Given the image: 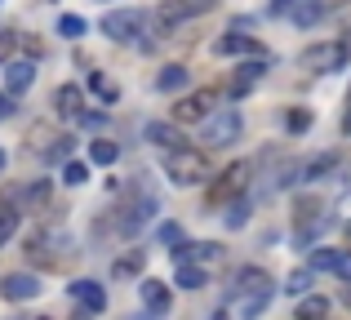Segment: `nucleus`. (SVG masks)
Masks as SVG:
<instances>
[{"mask_svg":"<svg viewBox=\"0 0 351 320\" xmlns=\"http://www.w3.org/2000/svg\"><path fill=\"white\" fill-rule=\"evenodd\" d=\"M53 112L67 116V121H80V116H85V94H80V85H58L53 89Z\"/></svg>","mask_w":351,"mask_h":320,"instance_id":"nucleus-12","label":"nucleus"},{"mask_svg":"<svg viewBox=\"0 0 351 320\" xmlns=\"http://www.w3.org/2000/svg\"><path fill=\"white\" fill-rule=\"evenodd\" d=\"M143 23H147V18L138 14V9H112V14L103 18V36L116 40V45H129V40L143 36Z\"/></svg>","mask_w":351,"mask_h":320,"instance_id":"nucleus-6","label":"nucleus"},{"mask_svg":"<svg viewBox=\"0 0 351 320\" xmlns=\"http://www.w3.org/2000/svg\"><path fill=\"white\" fill-rule=\"evenodd\" d=\"M218 258H223V245H209V241L173 249V267H178V262H191V267H209V262H218Z\"/></svg>","mask_w":351,"mask_h":320,"instance_id":"nucleus-10","label":"nucleus"},{"mask_svg":"<svg viewBox=\"0 0 351 320\" xmlns=\"http://www.w3.org/2000/svg\"><path fill=\"white\" fill-rule=\"evenodd\" d=\"M209 112H214V89H191V94H182L173 103V121L178 125H200L209 121Z\"/></svg>","mask_w":351,"mask_h":320,"instance_id":"nucleus-7","label":"nucleus"},{"mask_svg":"<svg viewBox=\"0 0 351 320\" xmlns=\"http://www.w3.org/2000/svg\"><path fill=\"white\" fill-rule=\"evenodd\" d=\"M343 232H347V241H351V223H347V227H343Z\"/></svg>","mask_w":351,"mask_h":320,"instance_id":"nucleus-46","label":"nucleus"},{"mask_svg":"<svg viewBox=\"0 0 351 320\" xmlns=\"http://www.w3.org/2000/svg\"><path fill=\"white\" fill-rule=\"evenodd\" d=\"M338 169V156H320V160H307L302 164V182H316V178H325V173H334Z\"/></svg>","mask_w":351,"mask_h":320,"instance_id":"nucleus-26","label":"nucleus"},{"mask_svg":"<svg viewBox=\"0 0 351 320\" xmlns=\"http://www.w3.org/2000/svg\"><path fill=\"white\" fill-rule=\"evenodd\" d=\"M152 214H156V196H152V191H143V187H134V191H129V196L116 205V227H120L125 236H134L143 223H152Z\"/></svg>","mask_w":351,"mask_h":320,"instance_id":"nucleus-3","label":"nucleus"},{"mask_svg":"<svg viewBox=\"0 0 351 320\" xmlns=\"http://www.w3.org/2000/svg\"><path fill=\"white\" fill-rule=\"evenodd\" d=\"M285 125H289V134H307L311 130V112L307 107H293V112L285 116Z\"/></svg>","mask_w":351,"mask_h":320,"instance_id":"nucleus-32","label":"nucleus"},{"mask_svg":"<svg viewBox=\"0 0 351 320\" xmlns=\"http://www.w3.org/2000/svg\"><path fill=\"white\" fill-rule=\"evenodd\" d=\"M214 53L218 58H236V53H258V40L254 36H240V32H223L214 40Z\"/></svg>","mask_w":351,"mask_h":320,"instance_id":"nucleus-15","label":"nucleus"},{"mask_svg":"<svg viewBox=\"0 0 351 320\" xmlns=\"http://www.w3.org/2000/svg\"><path fill=\"white\" fill-rule=\"evenodd\" d=\"M67 294L76 298V303L85 307V312H103V307H107V289L98 285V280H71Z\"/></svg>","mask_w":351,"mask_h":320,"instance_id":"nucleus-11","label":"nucleus"},{"mask_svg":"<svg viewBox=\"0 0 351 320\" xmlns=\"http://www.w3.org/2000/svg\"><path fill=\"white\" fill-rule=\"evenodd\" d=\"M5 160H9V156H5V151H0V173H5Z\"/></svg>","mask_w":351,"mask_h":320,"instance_id":"nucleus-44","label":"nucleus"},{"mask_svg":"<svg viewBox=\"0 0 351 320\" xmlns=\"http://www.w3.org/2000/svg\"><path fill=\"white\" fill-rule=\"evenodd\" d=\"M263 71H267L263 58H258V62H245V67H236V76H232V85H227V94H232V98H245L249 89L258 85V76H263Z\"/></svg>","mask_w":351,"mask_h":320,"instance_id":"nucleus-16","label":"nucleus"},{"mask_svg":"<svg viewBox=\"0 0 351 320\" xmlns=\"http://www.w3.org/2000/svg\"><path fill=\"white\" fill-rule=\"evenodd\" d=\"M40 320H49V316H40Z\"/></svg>","mask_w":351,"mask_h":320,"instance_id":"nucleus-47","label":"nucleus"},{"mask_svg":"<svg viewBox=\"0 0 351 320\" xmlns=\"http://www.w3.org/2000/svg\"><path fill=\"white\" fill-rule=\"evenodd\" d=\"M258 289H276L271 276H267L263 267H240L236 280H232V298H240V294H258Z\"/></svg>","mask_w":351,"mask_h":320,"instance_id":"nucleus-14","label":"nucleus"},{"mask_svg":"<svg viewBox=\"0 0 351 320\" xmlns=\"http://www.w3.org/2000/svg\"><path fill=\"white\" fill-rule=\"evenodd\" d=\"M191 71L182 67V62H169V67H160V76H156V89L160 94H178V89H187Z\"/></svg>","mask_w":351,"mask_h":320,"instance_id":"nucleus-20","label":"nucleus"},{"mask_svg":"<svg viewBox=\"0 0 351 320\" xmlns=\"http://www.w3.org/2000/svg\"><path fill=\"white\" fill-rule=\"evenodd\" d=\"M165 178L173 187H200L209 178V156L200 147H173L165 151Z\"/></svg>","mask_w":351,"mask_h":320,"instance_id":"nucleus-1","label":"nucleus"},{"mask_svg":"<svg viewBox=\"0 0 351 320\" xmlns=\"http://www.w3.org/2000/svg\"><path fill=\"white\" fill-rule=\"evenodd\" d=\"M289 18L298 27H311V23H320L325 18V0H298V5L289 9Z\"/></svg>","mask_w":351,"mask_h":320,"instance_id":"nucleus-22","label":"nucleus"},{"mask_svg":"<svg viewBox=\"0 0 351 320\" xmlns=\"http://www.w3.org/2000/svg\"><path fill=\"white\" fill-rule=\"evenodd\" d=\"M89 160H94V164H116L120 160V147H116L112 138H94V143H89Z\"/></svg>","mask_w":351,"mask_h":320,"instance_id":"nucleus-24","label":"nucleus"},{"mask_svg":"<svg viewBox=\"0 0 351 320\" xmlns=\"http://www.w3.org/2000/svg\"><path fill=\"white\" fill-rule=\"evenodd\" d=\"M334 271H338V276H343L347 285H351V249H347V254H338V267H334Z\"/></svg>","mask_w":351,"mask_h":320,"instance_id":"nucleus-37","label":"nucleus"},{"mask_svg":"<svg viewBox=\"0 0 351 320\" xmlns=\"http://www.w3.org/2000/svg\"><path fill=\"white\" fill-rule=\"evenodd\" d=\"M89 89H94L103 103H116V98H120V85L112 76H103V71H89Z\"/></svg>","mask_w":351,"mask_h":320,"instance_id":"nucleus-25","label":"nucleus"},{"mask_svg":"<svg viewBox=\"0 0 351 320\" xmlns=\"http://www.w3.org/2000/svg\"><path fill=\"white\" fill-rule=\"evenodd\" d=\"M85 178H89V164L85 160H67V164H62V182H67V187H80Z\"/></svg>","mask_w":351,"mask_h":320,"instance_id":"nucleus-29","label":"nucleus"},{"mask_svg":"<svg viewBox=\"0 0 351 320\" xmlns=\"http://www.w3.org/2000/svg\"><path fill=\"white\" fill-rule=\"evenodd\" d=\"M245 200H236V205H232V214H227V223H232V227H240V223H245Z\"/></svg>","mask_w":351,"mask_h":320,"instance_id":"nucleus-39","label":"nucleus"},{"mask_svg":"<svg viewBox=\"0 0 351 320\" xmlns=\"http://www.w3.org/2000/svg\"><path fill=\"white\" fill-rule=\"evenodd\" d=\"M338 267V249H316L311 254V271H334Z\"/></svg>","mask_w":351,"mask_h":320,"instance_id":"nucleus-33","label":"nucleus"},{"mask_svg":"<svg viewBox=\"0 0 351 320\" xmlns=\"http://www.w3.org/2000/svg\"><path fill=\"white\" fill-rule=\"evenodd\" d=\"M58 36L80 40V36H85V18H80V14H62V18H58Z\"/></svg>","mask_w":351,"mask_h":320,"instance_id":"nucleus-28","label":"nucleus"},{"mask_svg":"<svg viewBox=\"0 0 351 320\" xmlns=\"http://www.w3.org/2000/svg\"><path fill=\"white\" fill-rule=\"evenodd\" d=\"M147 138H152L156 147H165V151L187 147V138H182V125H178V121H152V125H147Z\"/></svg>","mask_w":351,"mask_h":320,"instance_id":"nucleus-13","label":"nucleus"},{"mask_svg":"<svg viewBox=\"0 0 351 320\" xmlns=\"http://www.w3.org/2000/svg\"><path fill=\"white\" fill-rule=\"evenodd\" d=\"M134 271H143V249H134L129 258H120L116 267H112V276H116V280H125V276H134Z\"/></svg>","mask_w":351,"mask_h":320,"instance_id":"nucleus-30","label":"nucleus"},{"mask_svg":"<svg viewBox=\"0 0 351 320\" xmlns=\"http://www.w3.org/2000/svg\"><path fill=\"white\" fill-rule=\"evenodd\" d=\"M23 196H27V200H32V205H45V200H49V182H45V178H36V182H32V187H27V191H23Z\"/></svg>","mask_w":351,"mask_h":320,"instance_id":"nucleus-34","label":"nucleus"},{"mask_svg":"<svg viewBox=\"0 0 351 320\" xmlns=\"http://www.w3.org/2000/svg\"><path fill=\"white\" fill-rule=\"evenodd\" d=\"M5 116H14V94H0V121Z\"/></svg>","mask_w":351,"mask_h":320,"instance_id":"nucleus-40","label":"nucleus"},{"mask_svg":"<svg viewBox=\"0 0 351 320\" xmlns=\"http://www.w3.org/2000/svg\"><path fill=\"white\" fill-rule=\"evenodd\" d=\"M240 112L236 107H223V112H214L205 121V143L209 147H232V143H240Z\"/></svg>","mask_w":351,"mask_h":320,"instance_id":"nucleus-5","label":"nucleus"},{"mask_svg":"<svg viewBox=\"0 0 351 320\" xmlns=\"http://www.w3.org/2000/svg\"><path fill=\"white\" fill-rule=\"evenodd\" d=\"M178 289H205V267L178 262Z\"/></svg>","mask_w":351,"mask_h":320,"instance_id":"nucleus-27","label":"nucleus"},{"mask_svg":"<svg viewBox=\"0 0 351 320\" xmlns=\"http://www.w3.org/2000/svg\"><path fill=\"white\" fill-rule=\"evenodd\" d=\"M14 232H18V191H5L0 196V249L9 245Z\"/></svg>","mask_w":351,"mask_h":320,"instance_id":"nucleus-17","label":"nucleus"},{"mask_svg":"<svg viewBox=\"0 0 351 320\" xmlns=\"http://www.w3.org/2000/svg\"><path fill=\"white\" fill-rule=\"evenodd\" d=\"M89 316H94V312H80V316H76V320H89Z\"/></svg>","mask_w":351,"mask_h":320,"instance_id":"nucleus-45","label":"nucleus"},{"mask_svg":"<svg viewBox=\"0 0 351 320\" xmlns=\"http://www.w3.org/2000/svg\"><path fill=\"white\" fill-rule=\"evenodd\" d=\"M160 241H165V245H173V241H182V227H173V223H165V227H160Z\"/></svg>","mask_w":351,"mask_h":320,"instance_id":"nucleus-38","label":"nucleus"},{"mask_svg":"<svg viewBox=\"0 0 351 320\" xmlns=\"http://www.w3.org/2000/svg\"><path fill=\"white\" fill-rule=\"evenodd\" d=\"M347 58H351V45L329 40V45H311V49L302 53V67H307L311 76H329V71H343Z\"/></svg>","mask_w":351,"mask_h":320,"instance_id":"nucleus-4","label":"nucleus"},{"mask_svg":"<svg viewBox=\"0 0 351 320\" xmlns=\"http://www.w3.org/2000/svg\"><path fill=\"white\" fill-rule=\"evenodd\" d=\"M67 249H71V241L62 227H40V232L27 236V258L40 262V267H62Z\"/></svg>","mask_w":351,"mask_h":320,"instance_id":"nucleus-2","label":"nucleus"},{"mask_svg":"<svg viewBox=\"0 0 351 320\" xmlns=\"http://www.w3.org/2000/svg\"><path fill=\"white\" fill-rule=\"evenodd\" d=\"M40 156H45V160H53V164H58V160L67 164V160H71V138H53L49 147L40 151Z\"/></svg>","mask_w":351,"mask_h":320,"instance_id":"nucleus-31","label":"nucleus"},{"mask_svg":"<svg viewBox=\"0 0 351 320\" xmlns=\"http://www.w3.org/2000/svg\"><path fill=\"white\" fill-rule=\"evenodd\" d=\"M14 49H18V36L0 32V62H9V58H14Z\"/></svg>","mask_w":351,"mask_h":320,"instance_id":"nucleus-36","label":"nucleus"},{"mask_svg":"<svg viewBox=\"0 0 351 320\" xmlns=\"http://www.w3.org/2000/svg\"><path fill=\"white\" fill-rule=\"evenodd\" d=\"M209 320H227V312H214V316H209Z\"/></svg>","mask_w":351,"mask_h":320,"instance_id":"nucleus-43","label":"nucleus"},{"mask_svg":"<svg viewBox=\"0 0 351 320\" xmlns=\"http://www.w3.org/2000/svg\"><path fill=\"white\" fill-rule=\"evenodd\" d=\"M245 182H249V160H236V164H227V169L218 173L214 191H209V205H223V200H232L236 191H245Z\"/></svg>","mask_w":351,"mask_h":320,"instance_id":"nucleus-8","label":"nucleus"},{"mask_svg":"<svg viewBox=\"0 0 351 320\" xmlns=\"http://www.w3.org/2000/svg\"><path fill=\"white\" fill-rule=\"evenodd\" d=\"M343 130H347V134H351V112H347V121H343Z\"/></svg>","mask_w":351,"mask_h":320,"instance_id":"nucleus-42","label":"nucleus"},{"mask_svg":"<svg viewBox=\"0 0 351 320\" xmlns=\"http://www.w3.org/2000/svg\"><path fill=\"white\" fill-rule=\"evenodd\" d=\"M293 5H298V0H276V5H271V14H285V9H293Z\"/></svg>","mask_w":351,"mask_h":320,"instance_id":"nucleus-41","label":"nucleus"},{"mask_svg":"<svg viewBox=\"0 0 351 320\" xmlns=\"http://www.w3.org/2000/svg\"><path fill=\"white\" fill-rule=\"evenodd\" d=\"M271 294H276V289H258V294H240V298H232V303H236V316H240V320L263 316L267 303H271Z\"/></svg>","mask_w":351,"mask_h":320,"instance_id":"nucleus-19","label":"nucleus"},{"mask_svg":"<svg viewBox=\"0 0 351 320\" xmlns=\"http://www.w3.org/2000/svg\"><path fill=\"white\" fill-rule=\"evenodd\" d=\"M32 80H36V62H9L5 67V89L9 94H23Z\"/></svg>","mask_w":351,"mask_h":320,"instance_id":"nucleus-21","label":"nucleus"},{"mask_svg":"<svg viewBox=\"0 0 351 320\" xmlns=\"http://www.w3.org/2000/svg\"><path fill=\"white\" fill-rule=\"evenodd\" d=\"M0 294L14 298V303H27V298L40 294V280H36L32 271H9V276L0 280Z\"/></svg>","mask_w":351,"mask_h":320,"instance_id":"nucleus-9","label":"nucleus"},{"mask_svg":"<svg viewBox=\"0 0 351 320\" xmlns=\"http://www.w3.org/2000/svg\"><path fill=\"white\" fill-rule=\"evenodd\" d=\"M143 307L152 316H165L169 312V285L165 280H143Z\"/></svg>","mask_w":351,"mask_h":320,"instance_id":"nucleus-18","label":"nucleus"},{"mask_svg":"<svg viewBox=\"0 0 351 320\" xmlns=\"http://www.w3.org/2000/svg\"><path fill=\"white\" fill-rule=\"evenodd\" d=\"M307 285H311V271H293V276L285 280V289H289V294H302Z\"/></svg>","mask_w":351,"mask_h":320,"instance_id":"nucleus-35","label":"nucleus"},{"mask_svg":"<svg viewBox=\"0 0 351 320\" xmlns=\"http://www.w3.org/2000/svg\"><path fill=\"white\" fill-rule=\"evenodd\" d=\"M329 316V298L325 294H307L298 303V312H293V320H325Z\"/></svg>","mask_w":351,"mask_h":320,"instance_id":"nucleus-23","label":"nucleus"}]
</instances>
